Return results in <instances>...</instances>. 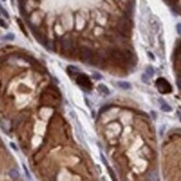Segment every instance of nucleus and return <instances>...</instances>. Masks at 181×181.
Instances as JSON below:
<instances>
[{
  "instance_id": "12",
  "label": "nucleus",
  "mask_w": 181,
  "mask_h": 181,
  "mask_svg": "<svg viewBox=\"0 0 181 181\" xmlns=\"http://www.w3.org/2000/svg\"><path fill=\"white\" fill-rule=\"evenodd\" d=\"M0 27H3V28H7V27H8L7 23L4 22V21H3L2 19H0Z\"/></svg>"
},
{
  "instance_id": "9",
  "label": "nucleus",
  "mask_w": 181,
  "mask_h": 181,
  "mask_svg": "<svg viewBox=\"0 0 181 181\" xmlns=\"http://www.w3.org/2000/svg\"><path fill=\"white\" fill-rule=\"evenodd\" d=\"M147 74H148V76L149 77H152L153 76V69L152 68H150V67H149L148 69H147V72H146Z\"/></svg>"
},
{
  "instance_id": "11",
  "label": "nucleus",
  "mask_w": 181,
  "mask_h": 181,
  "mask_svg": "<svg viewBox=\"0 0 181 181\" xmlns=\"http://www.w3.org/2000/svg\"><path fill=\"white\" fill-rule=\"evenodd\" d=\"M15 38V36L13 35H11V34H10V35H7V36H4L3 37V39L4 40H12Z\"/></svg>"
},
{
  "instance_id": "8",
  "label": "nucleus",
  "mask_w": 181,
  "mask_h": 181,
  "mask_svg": "<svg viewBox=\"0 0 181 181\" xmlns=\"http://www.w3.org/2000/svg\"><path fill=\"white\" fill-rule=\"evenodd\" d=\"M0 13H1V15H3L6 18H9V15H8V12H7L6 10H4V9H3L1 6H0Z\"/></svg>"
},
{
  "instance_id": "1",
  "label": "nucleus",
  "mask_w": 181,
  "mask_h": 181,
  "mask_svg": "<svg viewBox=\"0 0 181 181\" xmlns=\"http://www.w3.org/2000/svg\"><path fill=\"white\" fill-rule=\"evenodd\" d=\"M156 84H157L158 90L161 93H169V92L172 91V88H171V86H170V83L164 78H159V79H157Z\"/></svg>"
},
{
  "instance_id": "15",
  "label": "nucleus",
  "mask_w": 181,
  "mask_h": 181,
  "mask_svg": "<svg viewBox=\"0 0 181 181\" xmlns=\"http://www.w3.org/2000/svg\"><path fill=\"white\" fill-rule=\"evenodd\" d=\"M2 1H4V0H2Z\"/></svg>"
},
{
  "instance_id": "13",
  "label": "nucleus",
  "mask_w": 181,
  "mask_h": 181,
  "mask_svg": "<svg viewBox=\"0 0 181 181\" xmlns=\"http://www.w3.org/2000/svg\"><path fill=\"white\" fill-rule=\"evenodd\" d=\"M177 31L179 34H181V23H178L177 25Z\"/></svg>"
},
{
  "instance_id": "7",
  "label": "nucleus",
  "mask_w": 181,
  "mask_h": 181,
  "mask_svg": "<svg viewBox=\"0 0 181 181\" xmlns=\"http://www.w3.org/2000/svg\"><path fill=\"white\" fill-rule=\"evenodd\" d=\"M119 86L122 89H130V83L129 82H126V81H120L119 82Z\"/></svg>"
},
{
  "instance_id": "2",
  "label": "nucleus",
  "mask_w": 181,
  "mask_h": 181,
  "mask_svg": "<svg viewBox=\"0 0 181 181\" xmlns=\"http://www.w3.org/2000/svg\"><path fill=\"white\" fill-rule=\"evenodd\" d=\"M76 81H77V83L79 84V86L84 88V89H87V90L91 89V86H92L91 81H90V79L87 76H84V74H79V76H77Z\"/></svg>"
},
{
  "instance_id": "14",
  "label": "nucleus",
  "mask_w": 181,
  "mask_h": 181,
  "mask_svg": "<svg viewBox=\"0 0 181 181\" xmlns=\"http://www.w3.org/2000/svg\"><path fill=\"white\" fill-rule=\"evenodd\" d=\"M10 146H11V147H12V148L15 149V150H17V147H16V146L13 145V143H10Z\"/></svg>"
},
{
  "instance_id": "6",
  "label": "nucleus",
  "mask_w": 181,
  "mask_h": 181,
  "mask_svg": "<svg viewBox=\"0 0 181 181\" xmlns=\"http://www.w3.org/2000/svg\"><path fill=\"white\" fill-rule=\"evenodd\" d=\"M10 177L13 178V179H18L19 178V172L17 169H12L11 171H10Z\"/></svg>"
},
{
  "instance_id": "4",
  "label": "nucleus",
  "mask_w": 181,
  "mask_h": 181,
  "mask_svg": "<svg viewBox=\"0 0 181 181\" xmlns=\"http://www.w3.org/2000/svg\"><path fill=\"white\" fill-rule=\"evenodd\" d=\"M148 180L149 181H158V173L156 171H152L148 174Z\"/></svg>"
},
{
  "instance_id": "3",
  "label": "nucleus",
  "mask_w": 181,
  "mask_h": 181,
  "mask_svg": "<svg viewBox=\"0 0 181 181\" xmlns=\"http://www.w3.org/2000/svg\"><path fill=\"white\" fill-rule=\"evenodd\" d=\"M98 89H99V91H100L101 93H103V94H106V96H108V94L110 93L109 89L106 87L104 84H99V86H98Z\"/></svg>"
},
{
  "instance_id": "5",
  "label": "nucleus",
  "mask_w": 181,
  "mask_h": 181,
  "mask_svg": "<svg viewBox=\"0 0 181 181\" xmlns=\"http://www.w3.org/2000/svg\"><path fill=\"white\" fill-rule=\"evenodd\" d=\"M161 101V110L162 111H166V112H170V111H171L172 110V108L171 107H170V106L168 104V103H166V102H163V101L162 100H160Z\"/></svg>"
},
{
  "instance_id": "10",
  "label": "nucleus",
  "mask_w": 181,
  "mask_h": 181,
  "mask_svg": "<svg viewBox=\"0 0 181 181\" xmlns=\"http://www.w3.org/2000/svg\"><path fill=\"white\" fill-rule=\"evenodd\" d=\"M141 79H142V81H143V82H146V83H147V82H148V80H149V76H148L147 73H143Z\"/></svg>"
}]
</instances>
